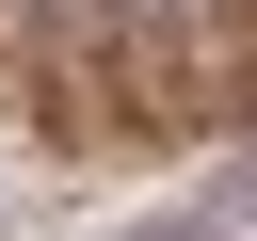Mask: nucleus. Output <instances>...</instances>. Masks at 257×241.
<instances>
[{
	"mask_svg": "<svg viewBox=\"0 0 257 241\" xmlns=\"http://www.w3.org/2000/svg\"><path fill=\"white\" fill-rule=\"evenodd\" d=\"M209 209H241V225H257V145H225V161H209Z\"/></svg>",
	"mask_w": 257,
	"mask_h": 241,
	"instance_id": "f257e3e1",
	"label": "nucleus"
},
{
	"mask_svg": "<svg viewBox=\"0 0 257 241\" xmlns=\"http://www.w3.org/2000/svg\"><path fill=\"white\" fill-rule=\"evenodd\" d=\"M145 241H241V209H161Z\"/></svg>",
	"mask_w": 257,
	"mask_h": 241,
	"instance_id": "f03ea898",
	"label": "nucleus"
}]
</instances>
